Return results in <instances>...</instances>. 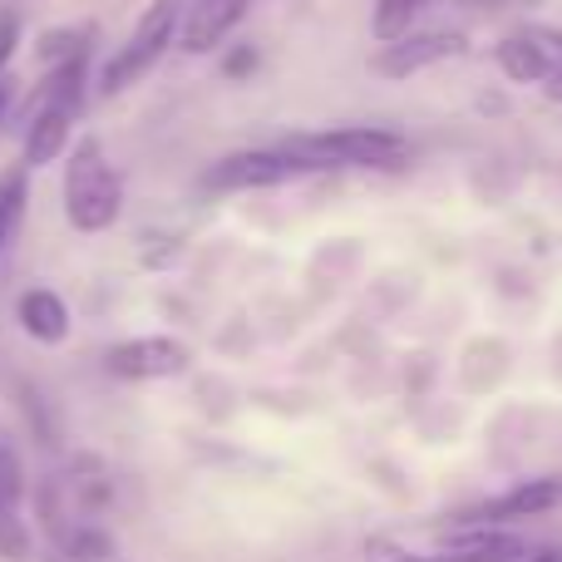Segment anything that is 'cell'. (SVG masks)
<instances>
[{"instance_id": "1", "label": "cell", "mask_w": 562, "mask_h": 562, "mask_svg": "<svg viewBox=\"0 0 562 562\" xmlns=\"http://www.w3.org/2000/svg\"><path fill=\"white\" fill-rule=\"evenodd\" d=\"M85 65L89 59H75V65L40 75L35 94H30L25 114H20V124H25V144H20L25 168H45L55 158H65L69 128H75L79 109H85Z\"/></svg>"}, {"instance_id": "2", "label": "cell", "mask_w": 562, "mask_h": 562, "mask_svg": "<svg viewBox=\"0 0 562 562\" xmlns=\"http://www.w3.org/2000/svg\"><path fill=\"white\" fill-rule=\"evenodd\" d=\"M277 148H286L291 158L316 173V168H400L409 164V138L400 128H380V124H340V128H316V134H291Z\"/></svg>"}, {"instance_id": "3", "label": "cell", "mask_w": 562, "mask_h": 562, "mask_svg": "<svg viewBox=\"0 0 562 562\" xmlns=\"http://www.w3.org/2000/svg\"><path fill=\"white\" fill-rule=\"evenodd\" d=\"M65 217L75 233H109L124 213V183H119V168L109 164L104 144L94 134L79 138L65 154Z\"/></svg>"}, {"instance_id": "4", "label": "cell", "mask_w": 562, "mask_h": 562, "mask_svg": "<svg viewBox=\"0 0 562 562\" xmlns=\"http://www.w3.org/2000/svg\"><path fill=\"white\" fill-rule=\"evenodd\" d=\"M178 25H183V0H154V5L138 15V25L128 30L124 45L104 59V69H99V94H124L128 85H138V79L168 55Z\"/></svg>"}, {"instance_id": "5", "label": "cell", "mask_w": 562, "mask_h": 562, "mask_svg": "<svg viewBox=\"0 0 562 562\" xmlns=\"http://www.w3.org/2000/svg\"><path fill=\"white\" fill-rule=\"evenodd\" d=\"M301 173H311V168L301 158H291L286 148H243V154L207 164L198 188L203 193H257V188H281Z\"/></svg>"}, {"instance_id": "6", "label": "cell", "mask_w": 562, "mask_h": 562, "mask_svg": "<svg viewBox=\"0 0 562 562\" xmlns=\"http://www.w3.org/2000/svg\"><path fill=\"white\" fill-rule=\"evenodd\" d=\"M469 55V35L464 30H409V35L390 40V45H380L375 55H370V69H375L380 79H409L419 75V69H435L445 65V59H464Z\"/></svg>"}, {"instance_id": "7", "label": "cell", "mask_w": 562, "mask_h": 562, "mask_svg": "<svg viewBox=\"0 0 562 562\" xmlns=\"http://www.w3.org/2000/svg\"><path fill=\"white\" fill-rule=\"evenodd\" d=\"M562 508V479H524V484L504 488L494 498H479V504L459 508L454 524H484V528H514V524H528V518H543Z\"/></svg>"}, {"instance_id": "8", "label": "cell", "mask_w": 562, "mask_h": 562, "mask_svg": "<svg viewBox=\"0 0 562 562\" xmlns=\"http://www.w3.org/2000/svg\"><path fill=\"white\" fill-rule=\"evenodd\" d=\"M193 366V346L178 336H134L109 346L104 370L114 380H173Z\"/></svg>"}, {"instance_id": "9", "label": "cell", "mask_w": 562, "mask_h": 562, "mask_svg": "<svg viewBox=\"0 0 562 562\" xmlns=\"http://www.w3.org/2000/svg\"><path fill=\"white\" fill-rule=\"evenodd\" d=\"M533 548L514 528H484V524H449L435 538L439 562H524Z\"/></svg>"}, {"instance_id": "10", "label": "cell", "mask_w": 562, "mask_h": 562, "mask_svg": "<svg viewBox=\"0 0 562 562\" xmlns=\"http://www.w3.org/2000/svg\"><path fill=\"white\" fill-rule=\"evenodd\" d=\"M0 562H30L25 464L10 439H0Z\"/></svg>"}, {"instance_id": "11", "label": "cell", "mask_w": 562, "mask_h": 562, "mask_svg": "<svg viewBox=\"0 0 562 562\" xmlns=\"http://www.w3.org/2000/svg\"><path fill=\"white\" fill-rule=\"evenodd\" d=\"M252 10V0H188L183 25H178V49L188 55H213Z\"/></svg>"}, {"instance_id": "12", "label": "cell", "mask_w": 562, "mask_h": 562, "mask_svg": "<svg viewBox=\"0 0 562 562\" xmlns=\"http://www.w3.org/2000/svg\"><path fill=\"white\" fill-rule=\"evenodd\" d=\"M15 321L35 346H59V340H69V306H65V296H55L49 286L20 291Z\"/></svg>"}, {"instance_id": "13", "label": "cell", "mask_w": 562, "mask_h": 562, "mask_svg": "<svg viewBox=\"0 0 562 562\" xmlns=\"http://www.w3.org/2000/svg\"><path fill=\"white\" fill-rule=\"evenodd\" d=\"M494 59H498V69H504L514 85H543V79L553 75V65H558L553 49H548L533 30H514V35H504L494 45Z\"/></svg>"}, {"instance_id": "14", "label": "cell", "mask_w": 562, "mask_h": 562, "mask_svg": "<svg viewBox=\"0 0 562 562\" xmlns=\"http://www.w3.org/2000/svg\"><path fill=\"white\" fill-rule=\"evenodd\" d=\"M89 49H94V25H59L35 40V65H40V75H49L59 65L89 59Z\"/></svg>"}, {"instance_id": "15", "label": "cell", "mask_w": 562, "mask_h": 562, "mask_svg": "<svg viewBox=\"0 0 562 562\" xmlns=\"http://www.w3.org/2000/svg\"><path fill=\"white\" fill-rule=\"evenodd\" d=\"M30 207V168H5L0 173V257L10 252V243L20 237V223H25Z\"/></svg>"}, {"instance_id": "16", "label": "cell", "mask_w": 562, "mask_h": 562, "mask_svg": "<svg viewBox=\"0 0 562 562\" xmlns=\"http://www.w3.org/2000/svg\"><path fill=\"white\" fill-rule=\"evenodd\" d=\"M425 5H429V0H375V10H370V35H375L380 45L409 35Z\"/></svg>"}, {"instance_id": "17", "label": "cell", "mask_w": 562, "mask_h": 562, "mask_svg": "<svg viewBox=\"0 0 562 562\" xmlns=\"http://www.w3.org/2000/svg\"><path fill=\"white\" fill-rule=\"evenodd\" d=\"M360 553H366V562H439L435 553H419V548L400 543V538H390V533H370Z\"/></svg>"}, {"instance_id": "18", "label": "cell", "mask_w": 562, "mask_h": 562, "mask_svg": "<svg viewBox=\"0 0 562 562\" xmlns=\"http://www.w3.org/2000/svg\"><path fill=\"white\" fill-rule=\"evenodd\" d=\"M15 45H20V15L15 10H0V75L15 59Z\"/></svg>"}, {"instance_id": "19", "label": "cell", "mask_w": 562, "mask_h": 562, "mask_svg": "<svg viewBox=\"0 0 562 562\" xmlns=\"http://www.w3.org/2000/svg\"><path fill=\"white\" fill-rule=\"evenodd\" d=\"M257 59H262V55H257V45H237L233 55L223 59V75H227V79H247V75L257 69Z\"/></svg>"}, {"instance_id": "20", "label": "cell", "mask_w": 562, "mask_h": 562, "mask_svg": "<svg viewBox=\"0 0 562 562\" xmlns=\"http://www.w3.org/2000/svg\"><path fill=\"white\" fill-rule=\"evenodd\" d=\"M533 35L553 49V59H562V25H533Z\"/></svg>"}, {"instance_id": "21", "label": "cell", "mask_w": 562, "mask_h": 562, "mask_svg": "<svg viewBox=\"0 0 562 562\" xmlns=\"http://www.w3.org/2000/svg\"><path fill=\"white\" fill-rule=\"evenodd\" d=\"M10 99H15V79H10V75H0V119L10 114Z\"/></svg>"}, {"instance_id": "22", "label": "cell", "mask_w": 562, "mask_h": 562, "mask_svg": "<svg viewBox=\"0 0 562 562\" xmlns=\"http://www.w3.org/2000/svg\"><path fill=\"white\" fill-rule=\"evenodd\" d=\"M524 562H562V548H533Z\"/></svg>"}]
</instances>
